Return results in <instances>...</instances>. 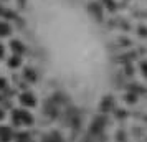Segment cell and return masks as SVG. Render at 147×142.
Wrapping results in <instances>:
<instances>
[{
	"mask_svg": "<svg viewBox=\"0 0 147 142\" xmlns=\"http://www.w3.org/2000/svg\"><path fill=\"white\" fill-rule=\"evenodd\" d=\"M10 33V27H8L7 23H3V22H0V36H5V35Z\"/></svg>",
	"mask_w": 147,
	"mask_h": 142,
	"instance_id": "1",
	"label": "cell"
},
{
	"mask_svg": "<svg viewBox=\"0 0 147 142\" xmlns=\"http://www.w3.org/2000/svg\"><path fill=\"white\" fill-rule=\"evenodd\" d=\"M2 55H3V48L0 46V56H2Z\"/></svg>",
	"mask_w": 147,
	"mask_h": 142,
	"instance_id": "2",
	"label": "cell"
}]
</instances>
